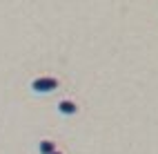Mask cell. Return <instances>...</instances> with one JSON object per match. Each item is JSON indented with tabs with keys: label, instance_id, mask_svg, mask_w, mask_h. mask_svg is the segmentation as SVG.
I'll return each mask as SVG.
<instances>
[{
	"label": "cell",
	"instance_id": "6da1fadb",
	"mask_svg": "<svg viewBox=\"0 0 158 154\" xmlns=\"http://www.w3.org/2000/svg\"><path fill=\"white\" fill-rule=\"evenodd\" d=\"M58 78L54 76H38L31 80V92H36V94H49V92H56L58 89Z\"/></svg>",
	"mask_w": 158,
	"mask_h": 154
},
{
	"label": "cell",
	"instance_id": "7a4b0ae2",
	"mask_svg": "<svg viewBox=\"0 0 158 154\" xmlns=\"http://www.w3.org/2000/svg\"><path fill=\"white\" fill-rule=\"evenodd\" d=\"M58 112H60L62 116H73V114L78 112V105H76L73 101L65 98V101H60V103H58Z\"/></svg>",
	"mask_w": 158,
	"mask_h": 154
},
{
	"label": "cell",
	"instance_id": "277c9868",
	"mask_svg": "<svg viewBox=\"0 0 158 154\" xmlns=\"http://www.w3.org/2000/svg\"><path fill=\"white\" fill-rule=\"evenodd\" d=\"M54 154H62V152H54Z\"/></svg>",
	"mask_w": 158,
	"mask_h": 154
},
{
	"label": "cell",
	"instance_id": "3957f363",
	"mask_svg": "<svg viewBox=\"0 0 158 154\" xmlns=\"http://www.w3.org/2000/svg\"><path fill=\"white\" fill-rule=\"evenodd\" d=\"M54 152H58L54 141H49V139H43V141L38 143V154H54Z\"/></svg>",
	"mask_w": 158,
	"mask_h": 154
}]
</instances>
